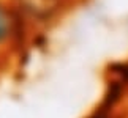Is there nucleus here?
<instances>
[{
  "instance_id": "obj_1",
  "label": "nucleus",
  "mask_w": 128,
  "mask_h": 118,
  "mask_svg": "<svg viewBox=\"0 0 128 118\" xmlns=\"http://www.w3.org/2000/svg\"><path fill=\"white\" fill-rule=\"evenodd\" d=\"M19 6L33 19L48 21L66 5V0H18Z\"/></svg>"
},
{
  "instance_id": "obj_2",
  "label": "nucleus",
  "mask_w": 128,
  "mask_h": 118,
  "mask_svg": "<svg viewBox=\"0 0 128 118\" xmlns=\"http://www.w3.org/2000/svg\"><path fill=\"white\" fill-rule=\"evenodd\" d=\"M10 28H11V21L5 9L0 6V43L10 35Z\"/></svg>"
}]
</instances>
